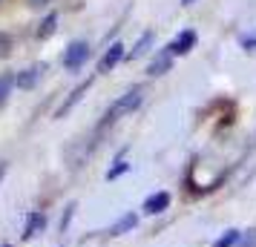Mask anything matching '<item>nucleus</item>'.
<instances>
[{"label":"nucleus","instance_id":"obj_1","mask_svg":"<svg viewBox=\"0 0 256 247\" xmlns=\"http://www.w3.org/2000/svg\"><path fill=\"white\" fill-rule=\"evenodd\" d=\"M141 101H144V86H132V89H127L116 104L110 106V112H106V124H112V121H118V118L136 112V109L141 106Z\"/></svg>","mask_w":256,"mask_h":247},{"label":"nucleus","instance_id":"obj_2","mask_svg":"<svg viewBox=\"0 0 256 247\" xmlns=\"http://www.w3.org/2000/svg\"><path fill=\"white\" fill-rule=\"evenodd\" d=\"M86 58H90V43L86 40H72L66 46V52H64V66L70 72H75L86 63Z\"/></svg>","mask_w":256,"mask_h":247},{"label":"nucleus","instance_id":"obj_3","mask_svg":"<svg viewBox=\"0 0 256 247\" xmlns=\"http://www.w3.org/2000/svg\"><path fill=\"white\" fill-rule=\"evenodd\" d=\"M124 58H127V52H124V43H118V40H116V43H112V46L104 52V58L98 60V72H112Z\"/></svg>","mask_w":256,"mask_h":247},{"label":"nucleus","instance_id":"obj_4","mask_svg":"<svg viewBox=\"0 0 256 247\" xmlns=\"http://www.w3.org/2000/svg\"><path fill=\"white\" fill-rule=\"evenodd\" d=\"M44 72H46V63H32L29 69L18 72V78H14V86H20V89H32L40 78H44Z\"/></svg>","mask_w":256,"mask_h":247},{"label":"nucleus","instance_id":"obj_5","mask_svg":"<svg viewBox=\"0 0 256 247\" xmlns=\"http://www.w3.org/2000/svg\"><path fill=\"white\" fill-rule=\"evenodd\" d=\"M167 207H170V193H167V190H158V193H152V196L144 199V207H141V210L147 213V216H158V213H164Z\"/></svg>","mask_w":256,"mask_h":247},{"label":"nucleus","instance_id":"obj_6","mask_svg":"<svg viewBox=\"0 0 256 247\" xmlns=\"http://www.w3.org/2000/svg\"><path fill=\"white\" fill-rule=\"evenodd\" d=\"M193 46H196V32H193V29H184V32H178L173 43H167V49L173 52V58H176V55H187V52H190Z\"/></svg>","mask_w":256,"mask_h":247},{"label":"nucleus","instance_id":"obj_7","mask_svg":"<svg viewBox=\"0 0 256 247\" xmlns=\"http://www.w3.org/2000/svg\"><path fill=\"white\" fill-rule=\"evenodd\" d=\"M170 66H173V52H170V49L164 46L162 52H158V55H156V58L150 60L147 72H150L152 78H156V75H164V72H170Z\"/></svg>","mask_w":256,"mask_h":247},{"label":"nucleus","instance_id":"obj_8","mask_svg":"<svg viewBox=\"0 0 256 247\" xmlns=\"http://www.w3.org/2000/svg\"><path fill=\"white\" fill-rule=\"evenodd\" d=\"M90 86H92V81H84V83H78V86H75V89L70 92V98H66V101H64V104L58 106V112H55V118H64V115H66V112H70L72 106L78 104V101H81L84 95H86V89H90Z\"/></svg>","mask_w":256,"mask_h":247},{"label":"nucleus","instance_id":"obj_9","mask_svg":"<svg viewBox=\"0 0 256 247\" xmlns=\"http://www.w3.org/2000/svg\"><path fill=\"white\" fill-rule=\"evenodd\" d=\"M44 227H46V216L44 213H29V219H26V227H24V239H35L38 233H44Z\"/></svg>","mask_w":256,"mask_h":247},{"label":"nucleus","instance_id":"obj_10","mask_svg":"<svg viewBox=\"0 0 256 247\" xmlns=\"http://www.w3.org/2000/svg\"><path fill=\"white\" fill-rule=\"evenodd\" d=\"M136 224H138V216H136V213H127V216H121V219L110 227V236H124V233H130Z\"/></svg>","mask_w":256,"mask_h":247},{"label":"nucleus","instance_id":"obj_11","mask_svg":"<svg viewBox=\"0 0 256 247\" xmlns=\"http://www.w3.org/2000/svg\"><path fill=\"white\" fill-rule=\"evenodd\" d=\"M152 40H156V35H152V32H144V35H141L138 40H136V46H132V49L127 52V58H130V60L141 58V55H144V52H147V49L152 46Z\"/></svg>","mask_w":256,"mask_h":247},{"label":"nucleus","instance_id":"obj_12","mask_svg":"<svg viewBox=\"0 0 256 247\" xmlns=\"http://www.w3.org/2000/svg\"><path fill=\"white\" fill-rule=\"evenodd\" d=\"M55 29H58V14H55V12H49L46 17H44L40 29H38V37H40V40H46V37L55 35Z\"/></svg>","mask_w":256,"mask_h":247},{"label":"nucleus","instance_id":"obj_13","mask_svg":"<svg viewBox=\"0 0 256 247\" xmlns=\"http://www.w3.org/2000/svg\"><path fill=\"white\" fill-rule=\"evenodd\" d=\"M239 242H242V233H239V230H224V233L213 242V247H236Z\"/></svg>","mask_w":256,"mask_h":247},{"label":"nucleus","instance_id":"obj_14","mask_svg":"<svg viewBox=\"0 0 256 247\" xmlns=\"http://www.w3.org/2000/svg\"><path fill=\"white\" fill-rule=\"evenodd\" d=\"M127 170H130V164L124 161V158H118L116 167H110V170H106V181H116V178H118V176H124Z\"/></svg>","mask_w":256,"mask_h":247},{"label":"nucleus","instance_id":"obj_15","mask_svg":"<svg viewBox=\"0 0 256 247\" xmlns=\"http://www.w3.org/2000/svg\"><path fill=\"white\" fill-rule=\"evenodd\" d=\"M12 86H14V78H9V75H3V78H0V104L6 101V95H9Z\"/></svg>","mask_w":256,"mask_h":247},{"label":"nucleus","instance_id":"obj_16","mask_svg":"<svg viewBox=\"0 0 256 247\" xmlns=\"http://www.w3.org/2000/svg\"><path fill=\"white\" fill-rule=\"evenodd\" d=\"M236 247H256V227L248 230V233H242V242H239Z\"/></svg>","mask_w":256,"mask_h":247},{"label":"nucleus","instance_id":"obj_17","mask_svg":"<svg viewBox=\"0 0 256 247\" xmlns=\"http://www.w3.org/2000/svg\"><path fill=\"white\" fill-rule=\"evenodd\" d=\"M242 46L248 49V52H254V49H256V32H250V35L242 37Z\"/></svg>","mask_w":256,"mask_h":247},{"label":"nucleus","instance_id":"obj_18","mask_svg":"<svg viewBox=\"0 0 256 247\" xmlns=\"http://www.w3.org/2000/svg\"><path fill=\"white\" fill-rule=\"evenodd\" d=\"M72 213H75V204H70V207H66V213H64V219H60V233H64V230H66V224H70Z\"/></svg>","mask_w":256,"mask_h":247},{"label":"nucleus","instance_id":"obj_19","mask_svg":"<svg viewBox=\"0 0 256 247\" xmlns=\"http://www.w3.org/2000/svg\"><path fill=\"white\" fill-rule=\"evenodd\" d=\"M49 0H29V6H46Z\"/></svg>","mask_w":256,"mask_h":247},{"label":"nucleus","instance_id":"obj_20","mask_svg":"<svg viewBox=\"0 0 256 247\" xmlns=\"http://www.w3.org/2000/svg\"><path fill=\"white\" fill-rule=\"evenodd\" d=\"M6 176V164H0V178Z\"/></svg>","mask_w":256,"mask_h":247},{"label":"nucleus","instance_id":"obj_21","mask_svg":"<svg viewBox=\"0 0 256 247\" xmlns=\"http://www.w3.org/2000/svg\"><path fill=\"white\" fill-rule=\"evenodd\" d=\"M182 3H184V6H190V3H193V0H182Z\"/></svg>","mask_w":256,"mask_h":247}]
</instances>
